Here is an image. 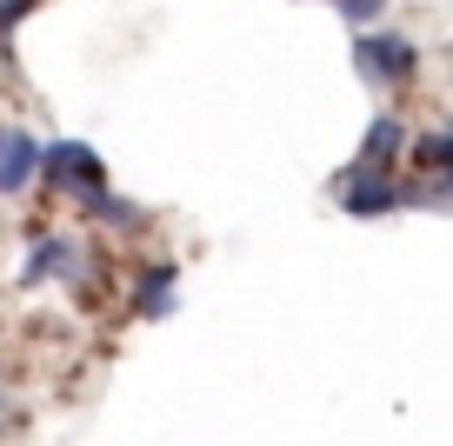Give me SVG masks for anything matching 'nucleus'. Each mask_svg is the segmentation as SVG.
Here are the masks:
<instances>
[{
  "label": "nucleus",
  "mask_w": 453,
  "mask_h": 446,
  "mask_svg": "<svg viewBox=\"0 0 453 446\" xmlns=\"http://www.w3.org/2000/svg\"><path fill=\"white\" fill-rule=\"evenodd\" d=\"M354 67L367 73L373 87H387V94H400V87L413 81V73H420V47L407 41V34H360L354 41Z\"/></svg>",
  "instance_id": "obj_1"
},
{
  "label": "nucleus",
  "mask_w": 453,
  "mask_h": 446,
  "mask_svg": "<svg viewBox=\"0 0 453 446\" xmlns=\"http://www.w3.org/2000/svg\"><path fill=\"white\" fill-rule=\"evenodd\" d=\"M34 181H47L54 194H81V187L100 181V154L87 140H41V173Z\"/></svg>",
  "instance_id": "obj_2"
},
{
  "label": "nucleus",
  "mask_w": 453,
  "mask_h": 446,
  "mask_svg": "<svg viewBox=\"0 0 453 446\" xmlns=\"http://www.w3.org/2000/svg\"><path fill=\"white\" fill-rule=\"evenodd\" d=\"M334 194H340V207H347V213L373 220V213H394L400 200H407V187H400V181H387L380 167H367V160H360V167H347V173L334 181Z\"/></svg>",
  "instance_id": "obj_3"
},
{
  "label": "nucleus",
  "mask_w": 453,
  "mask_h": 446,
  "mask_svg": "<svg viewBox=\"0 0 453 446\" xmlns=\"http://www.w3.org/2000/svg\"><path fill=\"white\" fill-rule=\"evenodd\" d=\"M41 173V140L20 127H0V194H27Z\"/></svg>",
  "instance_id": "obj_4"
},
{
  "label": "nucleus",
  "mask_w": 453,
  "mask_h": 446,
  "mask_svg": "<svg viewBox=\"0 0 453 446\" xmlns=\"http://www.w3.org/2000/svg\"><path fill=\"white\" fill-rule=\"evenodd\" d=\"M47 280H73V287H81V247H73V240H41V247L20 260V287H47Z\"/></svg>",
  "instance_id": "obj_5"
},
{
  "label": "nucleus",
  "mask_w": 453,
  "mask_h": 446,
  "mask_svg": "<svg viewBox=\"0 0 453 446\" xmlns=\"http://www.w3.org/2000/svg\"><path fill=\"white\" fill-rule=\"evenodd\" d=\"M173 280H180V266H147V273H141L134 307H141L147 320H167V313H173Z\"/></svg>",
  "instance_id": "obj_6"
},
{
  "label": "nucleus",
  "mask_w": 453,
  "mask_h": 446,
  "mask_svg": "<svg viewBox=\"0 0 453 446\" xmlns=\"http://www.w3.org/2000/svg\"><path fill=\"white\" fill-rule=\"evenodd\" d=\"M400 147H407V127H400L394 113H380V120L367 127V140H360V160H367V167H387Z\"/></svg>",
  "instance_id": "obj_7"
},
{
  "label": "nucleus",
  "mask_w": 453,
  "mask_h": 446,
  "mask_svg": "<svg viewBox=\"0 0 453 446\" xmlns=\"http://www.w3.org/2000/svg\"><path fill=\"white\" fill-rule=\"evenodd\" d=\"M81 207L94 213V220H107V227H134V220H141V207H134V200H120V194H107V181L81 187Z\"/></svg>",
  "instance_id": "obj_8"
},
{
  "label": "nucleus",
  "mask_w": 453,
  "mask_h": 446,
  "mask_svg": "<svg viewBox=\"0 0 453 446\" xmlns=\"http://www.w3.org/2000/svg\"><path fill=\"white\" fill-rule=\"evenodd\" d=\"M413 167L447 173L453 167V134H420V140H413Z\"/></svg>",
  "instance_id": "obj_9"
},
{
  "label": "nucleus",
  "mask_w": 453,
  "mask_h": 446,
  "mask_svg": "<svg viewBox=\"0 0 453 446\" xmlns=\"http://www.w3.org/2000/svg\"><path fill=\"white\" fill-rule=\"evenodd\" d=\"M334 7H340V20H354V27H367V20L380 14V7H387V0H334Z\"/></svg>",
  "instance_id": "obj_10"
}]
</instances>
